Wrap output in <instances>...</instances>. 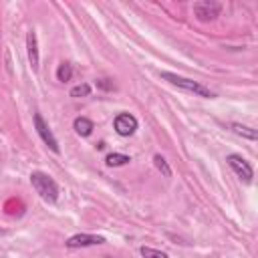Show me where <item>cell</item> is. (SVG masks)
<instances>
[{"label": "cell", "mask_w": 258, "mask_h": 258, "mask_svg": "<svg viewBox=\"0 0 258 258\" xmlns=\"http://www.w3.org/2000/svg\"><path fill=\"white\" fill-rule=\"evenodd\" d=\"M137 129V119L131 115V113H119L115 117V131L123 137H129L133 135Z\"/></svg>", "instance_id": "8992f818"}, {"label": "cell", "mask_w": 258, "mask_h": 258, "mask_svg": "<svg viewBox=\"0 0 258 258\" xmlns=\"http://www.w3.org/2000/svg\"><path fill=\"white\" fill-rule=\"evenodd\" d=\"M153 161H155V167H157L159 171H163V175H167V177L171 175V169H169V165L165 163V159H163L161 155H155V157H153Z\"/></svg>", "instance_id": "9a60e30c"}, {"label": "cell", "mask_w": 258, "mask_h": 258, "mask_svg": "<svg viewBox=\"0 0 258 258\" xmlns=\"http://www.w3.org/2000/svg\"><path fill=\"white\" fill-rule=\"evenodd\" d=\"M222 6L218 2H210V0H202V2H196L194 4V14L198 20L202 22H208V20H214L218 14H220Z\"/></svg>", "instance_id": "277c9868"}, {"label": "cell", "mask_w": 258, "mask_h": 258, "mask_svg": "<svg viewBox=\"0 0 258 258\" xmlns=\"http://www.w3.org/2000/svg\"><path fill=\"white\" fill-rule=\"evenodd\" d=\"M73 127H75V131H77L81 137H87V135H91V131H93V121L87 119V117H77L75 123H73Z\"/></svg>", "instance_id": "9c48e42d"}, {"label": "cell", "mask_w": 258, "mask_h": 258, "mask_svg": "<svg viewBox=\"0 0 258 258\" xmlns=\"http://www.w3.org/2000/svg\"><path fill=\"white\" fill-rule=\"evenodd\" d=\"M26 52H28V60H30L32 69L36 71L38 62H40V56H38V40H36L34 30H28V34H26Z\"/></svg>", "instance_id": "ba28073f"}, {"label": "cell", "mask_w": 258, "mask_h": 258, "mask_svg": "<svg viewBox=\"0 0 258 258\" xmlns=\"http://www.w3.org/2000/svg\"><path fill=\"white\" fill-rule=\"evenodd\" d=\"M141 256H143V258H167L165 252L155 250V248H149V246H143V248H141Z\"/></svg>", "instance_id": "4fadbf2b"}, {"label": "cell", "mask_w": 258, "mask_h": 258, "mask_svg": "<svg viewBox=\"0 0 258 258\" xmlns=\"http://www.w3.org/2000/svg\"><path fill=\"white\" fill-rule=\"evenodd\" d=\"M34 127H36V133L40 135V139H42L54 153H58V141H56V137L52 135V131L48 129V125L44 123V119H42L40 113H34Z\"/></svg>", "instance_id": "5b68a950"}, {"label": "cell", "mask_w": 258, "mask_h": 258, "mask_svg": "<svg viewBox=\"0 0 258 258\" xmlns=\"http://www.w3.org/2000/svg\"><path fill=\"white\" fill-rule=\"evenodd\" d=\"M228 165L234 169V173L242 179V181H246V183H250L252 181V175H254V171H252V167H250V163L242 157V155H236V153H230L228 155Z\"/></svg>", "instance_id": "3957f363"}, {"label": "cell", "mask_w": 258, "mask_h": 258, "mask_svg": "<svg viewBox=\"0 0 258 258\" xmlns=\"http://www.w3.org/2000/svg\"><path fill=\"white\" fill-rule=\"evenodd\" d=\"M232 131H234L236 135H240V137H246V139H250V141H256V131L250 129V127H246V125L232 123Z\"/></svg>", "instance_id": "30bf717a"}, {"label": "cell", "mask_w": 258, "mask_h": 258, "mask_svg": "<svg viewBox=\"0 0 258 258\" xmlns=\"http://www.w3.org/2000/svg\"><path fill=\"white\" fill-rule=\"evenodd\" d=\"M127 161H129V157L123 155V153H109V155L105 157V163H107L109 167H119V165H125Z\"/></svg>", "instance_id": "8fae6325"}, {"label": "cell", "mask_w": 258, "mask_h": 258, "mask_svg": "<svg viewBox=\"0 0 258 258\" xmlns=\"http://www.w3.org/2000/svg\"><path fill=\"white\" fill-rule=\"evenodd\" d=\"M71 77H73L71 64H69V62H60L58 69H56V79H58L60 83H67V81H71Z\"/></svg>", "instance_id": "7c38bea8"}, {"label": "cell", "mask_w": 258, "mask_h": 258, "mask_svg": "<svg viewBox=\"0 0 258 258\" xmlns=\"http://www.w3.org/2000/svg\"><path fill=\"white\" fill-rule=\"evenodd\" d=\"M64 244H67V248H87V246L105 244V238L103 236H95V234H75Z\"/></svg>", "instance_id": "52a82bcc"}, {"label": "cell", "mask_w": 258, "mask_h": 258, "mask_svg": "<svg viewBox=\"0 0 258 258\" xmlns=\"http://www.w3.org/2000/svg\"><path fill=\"white\" fill-rule=\"evenodd\" d=\"M161 79H165L167 83H171V85H175V87H179V89H183V91H189V93H194V95H200V97H214V93L208 89V87H204L202 83H198V81H194V79H187V77H179V75H175V73H161Z\"/></svg>", "instance_id": "7a4b0ae2"}, {"label": "cell", "mask_w": 258, "mask_h": 258, "mask_svg": "<svg viewBox=\"0 0 258 258\" xmlns=\"http://www.w3.org/2000/svg\"><path fill=\"white\" fill-rule=\"evenodd\" d=\"M89 93H91V85H87V83H81L71 89V97H87Z\"/></svg>", "instance_id": "5bb4252c"}, {"label": "cell", "mask_w": 258, "mask_h": 258, "mask_svg": "<svg viewBox=\"0 0 258 258\" xmlns=\"http://www.w3.org/2000/svg\"><path fill=\"white\" fill-rule=\"evenodd\" d=\"M97 85H99L101 89H107V91H109V89H113V85H111L107 79H101V81H97Z\"/></svg>", "instance_id": "2e32d148"}, {"label": "cell", "mask_w": 258, "mask_h": 258, "mask_svg": "<svg viewBox=\"0 0 258 258\" xmlns=\"http://www.w3.org/2000/svg\"><path fill=\"white\" fill-rule=\"evenodd\" d=\"M30 183H32V187L36 189V194L44 200V202H56V198H58V185H56V181L50 177V175H46L44 171H32L30 173Z\"/></svg>", "instance_id": "6da1fadb"}]
</instances>
